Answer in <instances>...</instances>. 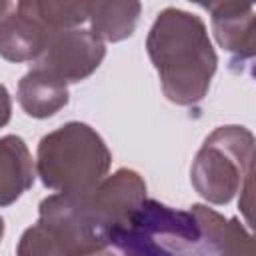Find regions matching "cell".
<instances>
[{
    "instance_id": "obj_1",
    "label": "cell",
    "mask_w": 256,
    "mask_h": 256,
    "mask_svg": "<svg viewBox=\"0 0 256 256\" xmlns=\"http://www.w3.org/2000/svg\"><path fill=\"white\" fill-rule=\"evenodd\" d=\"M108 242L124 256H256L252 234L242 222L204 204L180 210L144 200L110 232Z\"/></svg>"
},
{
    "instance_id": "obj_2",
    "label": "cell",
    "mask_w": 256,
    "mask_h": 256,
    "mask_svg": "<svg viewBox=\"0 0 256 256\" xmlns=\"http://www.w3.org/2000/svg\"><path fill=\"white\" fill-rule=\"evenodd\" d=\"M146 50L170 102L194 106L208 94L218 56L200 16L164 8L148 32Z\"/></svg>"
},
{
    "instance_id": "obj_3",
    "label": "cell",
    "mask_w": 256,
    "mask_h": 256,
    "mask_svg": "<svg viewBox=\"0 0 256 256\" xmlns=\"http://www.w3.org/2000/svg\"><path fill=\"white\" fill-rule=\"evenodd\" d=\"M86 194L46 196L38 206V222L22 232L16 256H84L106 248L110 230Z\"/></svg>"
},
{
    "instance_id": "obj_4",
    "label": "cell",
    "mask_w": 256,
    "mask_h": 256,
    "mask_svg": "<svg viewBox=\"0 0 256 256\" xmlns=\"http://www.w3.org/2000/svg\"><path fill=\"white\" fill-rule=\"evenodd\" d=\"M112 154L92 126L66 122L42 136L34 168L46 188L62 194H82L106 178Z\"/></svg>"
},
{
    "instance_id": "obj_5",
    "label": "cell",
    "mask_w": 256,
    "mask_h": 256,
    "mask_svg": "<svg viewBox=\"0 0 256 256\" xmlns=\"http://www.w3.org/2000/svg\"><path fill=\"white\" fill-rule=\"evenodd\" d=\"M254 134L244 126H218L206 136L192 168L194 190L210 204H228L252 182Z\"/></svg>"
},
{
    "instance_id": "obj_6",
    "label": "cell",
    "mask_w": 256,
    "mask_h": 256,
    "mask_svg": "<svg viewBox=\"0 0 256 256\" xmlns=\"http://www.w3.org/2000/svg\"><path fill=\"white\" fill-rule=\"evenodd\" d=\"M106 46L86 28L56 30L32 68H40L62 82L88 78L104 60Z\"/></svg>"
},
{
    "instance_id": "obj_7",
    "label": "cell",
    "mask_w": 256,
    "mask_h": 256,
    "mask_svg": "<svg viewBox=\"0 0 256 256\" xmlns=\"http://www.w3.org/2000/svg\"><path fill=\"white\" fill-rule=\"evenodd\" d=\"M52 34L54 30L36 14L32 0L8 2L0 16V56L8 62L36 60Z\"/></svg>"
},
{
    "instance_id": "obj_8",
    "label": "cell",
    "mask_w": 256,
    "mask_h": 256,
    "mask_svg": "<svg viewBox=\"0 0 256 256\" xmlns=\"http://www.w3.org/2000/svg\"><path fill=\"white\" fill-rule=\"evenodd\" d=\"M96 214L112 232L122 226L146 200V182L132 168H118L88 192Z\"/></svg>"
},
{
    "instance_id": "obj_9",
    "label": "cell",
    "mask_w": 256,
    "mask_h": 256,
    "mask_svg": "<svg viewBox=\"0 0 256 256\" xmlns=\"http://www.w3.org/2000/svg\"><path fill=\"white\" fill-rule=\"evenodd\" d=\"M210 12L216 42L234 56V62L250 60L256 52V16L254 4L220 0L202 4Z\"/></svg>"
},
{
    "instance_id": "obj_10",
    "label": "cell",
    "mask_w": 256,
    "mask_h": 256,
    "mask_svg": "<svg viewBox=\"0 0 256 256\" xmlns=\"http://www.w3.org/2000/svg\"><path fill=\"white\" fill-rule=\"evenodd\" d=\"M36 178V168L26 142L16 134L0 138V206L14 204Z\"/></svg>"
},
{
    "instance_id": "obj_11",
    "label": "cell",
    "mask_w": 256,
    "mask_h": 256,
    "mask_svg": "<svg viewBox=\"0 0 256 256\" xmlns=\"http://www.w3.org/2000/svg\"><path fill=\"white\" fill-rule=\"evenodd\" d=\"M16 98L28 116L50 118L68 104L70 94L66 82L40 68H32L20 78Z\"/></svg>"
},
{
    "instance_id": "obj_12",
    "label": "cell",
    "mask_w": 256,
    "mask_h": 256,
    "mask_svg": "<svg viewBox=\"0 0 256 256\" xmlns=\"http://www.w3.org/2000/svg\"><path fill=\"white\" fill-rule=\"evenodd\" d=\"M142 4L128 2H90L88 22L90 32L102 42H120L132 36Z\"/></svg>"
},
{
    "instance_id": "obj_13",
    "label": "cell",
    "mask_w": 256,
    "mask_h": 256,
    "mask_svg": "<svg viewBox=\"0 0 256 256\" xmlns=\"http://www.w3.org/2000/svg\"><path fill=\"white\" fill-rule=\"evenodd\" d=\"M12 116V98L4 84H0V128L10 122Z\"/></svg>"
},
{
    "instance_id": "obj_14",
    "label": "cell",
    "mask_w": 256,
    "mask_h": 256,
    "mask_svg": "<svg viewBox=\"0 0 256 256\" xmlns=\"http://www.w3.org/2000/svg\"><path fill=\"white\" fill-rule=\"evenodd\" d=\"M84 256H114L108 248H100V250H94V252H90V254H84Z\"/></svg>"
},
{
    "instance_id": "obj_15",
    "label": "cell",
    "mask_w": 256,
    "mask_h": 256,
    "mask_svg": "<svg viewBox=\"0 0 256 256\" xmlns=\"http://www.w3.org/2000/svg\"><path fill=\"white\" fill-rule=\"evenodd\" d=\"M6 6H8V2H6V0H0V16L4 14V10H6Z\"/></svg>"
},
{
    "instance_id": "obj_16",
    "label": "cell",
    "mask_w": 256,
    "mask_h": 256,
    "mask_svg": "<svg viewBox=\"0 0 256 256\" xmlns=\"http://www.w3.org/2000/svg\"><path fill=\"white\" fill-rule=\"evenodd\" d=\"M4 220H2V216H0V240H2V236H4Z\"/></svg>"
}]
</instances>
